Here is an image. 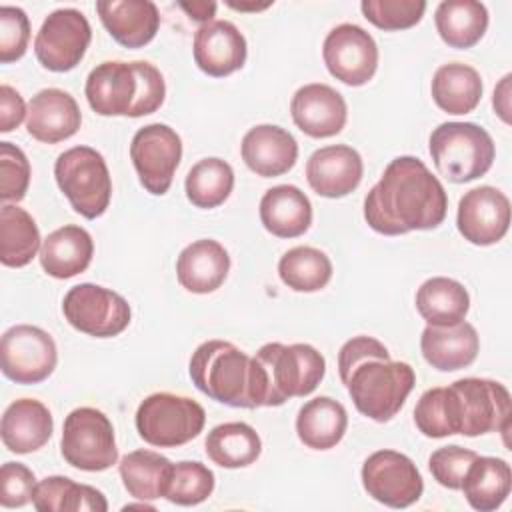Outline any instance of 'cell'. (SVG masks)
<instances>
[{"label": "cell", "instance_id": "obj_14", "mask_svg": "<svg viewBox=\"0 0 512 512\" xmlns=\"http://www.w3.org/2000/svg\"><path fill=\"white\" fill-rule=\"evenodd\" d=\"M130 158L146 192L162 196L174 180L182 158V140L166 124H148L136 130L130 142Z\"/></svg>", "mask_w": 512, "mask_h": 512}, {"label": "cell", "instance_id": "obj_3", "mask_svg": "<svg viewBox=\"0 0 512 512\" xmlns=\"http://www.w3.org/2000/svg\"><path fill=\"white\" fill-rule=\"evenodd\" d=\"M90 108L100 116L140 118L164 104L162 72L144 60H106L90 70L84 86Z\"/></svg>", "mask_w": 512, "mask_h": 512}, {"label": "cell", "instance_id": "obj_16", "mask_svg": "<svg viewBox=\"0 0 512 512\" xmlns=\"http://www.w3.org/2000/svg\"><path fill=\"white\" fill-rule=\"evenodd\" d=\"M328 72L346 86H362L376 74L378 46L374 38L356 24H338L322 44Z\"/></svg>", "mask_w": 512, "mask_h": 512}, {"label": "cell", "instance_id": "obj_26", "mask_svg": "<svg viewBox=\"0 0 512 512\" xmlns=\"http://www.w3.org/2000/svg\"><path fill=\"white\" fill-rule=\"evenodd\" d=\"M54 420L50 410L34 398L14 400L2 414L0 436L4 446L14 454L40 450L52 436Z\"/></svg>", "mask_w": 512, "mask_h": 512}, {"label": "cell", "instance_id": "obj_23", "mask_svg": "<svg viewBox=\"0 0 512 512\" xmlns=\"http://www.w3.org/2000/svg\"><path fill=\"white\" fill-rule=\"evenodd\" d=\"M96 12L108 34L124 48H142L160 28V12L150 0H100Z\"/></svg>", "mask_w": 512, "mask_h": 512}, {"label": "cell", "instance_id": "obj_34", "mask_svg": "<svg viewBox=\"0 0 512 512\" xmlns=\"http://www.w3.org/2000/svg\"><path fill=\"white\" fill-rule=\"evenodd\" d=\"M204 448L214 464L222 468H244L258 460L262 440L246 422H224L208 432Z\"/></svg>", "mask_w": 512, "mask_h": 512}, {"label": "cell", "instance_id": "obj_4", "mask_svg": "<svg viewBox=\"0 0 512 512\" xmlns=\"http://www.w3.org/2000/svg\"><path fill=\"white\" fill-rule=\"evenodd\" d=\"M260 406H282L312 394L326 374L324 356L310 344L268 342L252 356Z\"/></svg>", "mask_w": 512, "mask_h": 512}, {"label": "cell", "instance_id": "obj_13", "mask_svg": "<svg viewBox=\"0 0 512 512\" xmlns=\"http://www.w3.org/2000/svg\"><path fill=\"white\" fill-rule=\"evenodd\" d=\"M92 40L86 16L76 8H58L46 16L36 38L38 62L50 72H68L80 64Z\"/></svg>", "mask_w": 512, "mask_h": 512}, {"label": "cell", "instance_id": "obj_24", "mask_svg": "<svg viewBox=\"0 0 512 512\" xmlns=\"http://www.w3.org/2000/svg\"><path fill=\"white\" fill-rule=\"evenodd\" d=\"M420 350L432 368L454 372L476 360L480 338L476 328L464 320L448 326L428 324L420 336Z\"/></svg>", "mask_w": 512, "mask_h": 512}, {"label": "cell", "instance_id": "obj_36", "mask_svg": "<svg viewBox=\"0 0 512 512\" xmlns=\"http://www.w3.org/2000/svg\"><path fill=\"white\" fill-rule=\"evenodd\" d=\"M42 238L34 218L20 206L4 204L0 208V262L10 268H22L40 254Z\"/></svg>", "mask_w": 512, "mask_h": 512}, {"label": "cell", "instance_id": "obj_33", "mask_svg": "<svg viewBox=\"0 0 512 512\" xmlns=\"http://www.w3.org/2000/svg\"><path fill=\"white\" fill-rule=\"evenodd\" d=\"M416 310L432 326H448L466 318L470 310L468 290L454 278L434 276L420 284Z\"/></svg>", "mask_w": 512, "mask_h": 512}, {"label": "cell", "instance_id": "obj_27", "mask_svg": "<svg viewBox=\"0 0 512 512\" xmlns=\"http://www.w3.org/2000/svg\"><path fill=\"white\" fill-rule=\"evenodd\" d=\"M94 256V242L88 230L76 224H66L50 232L42 240L40 264L44 272L52 278L66 280L76 274H82Z\"/></svg>", "mask_w": 512, "mask_h": 512}, {"label": "cell", "instance_id": "obj_39", "mask_svg": "<svg viewBox=\"0 0 512 512\" xmlns=\"http://www.w3.org/2000/svg\"><path fill=\"white\" fill-rule=\"evenodd\" d=\"M214 490V472L196 460H182L172 466L164 498L178 506H196Z\"/></svg>", "mask_w": 512, "mask_h": 512}, {"label": "cell", "instance_id": "obj_38", "mask_svg": "<svg viewBox=\"0 0 512 512\" xmlns=\"http://www.w3.org/2000/svg\"><path fill=\"white\" fill-rule=\"evenodd\" d=\"M278 276L294 292H316L330 282L332 262L318 248L296 246L282 254Z\"/></svg>", "mask_w": 512, "mask_h": 512}, {"label": "cell", "instance_id": "obj_12", "mask_svg": "<svg viewBox=\"0 0 512 512\" xmlns=\"http://www.w3.org/2000/svg\"><path fill=\"white\" fill-rule=\"evenodd\" d=\"M56 362V342L46 330L32 324H16L2 334L0 368L12 382H44L54 372Z\"/></svg>", "mask_w": 512, "mask_h": 512}, {"label": "cell", "instance_id": "obj_41", "mask_svg": "<svg viewBox=\"0 0 512 512\" xmlns=\"http://www.w3.org/2000/svg\"><path fill=\"white\" fill-rule=\"evenodd\" d=\"M30 184V162L12 142H0V198L20 202Z\"/></svg>", "mask_w": 512, "mask_h": 512}, {"label": "cell", "instance_id": "obj_37", "mask_svg": "<svg viewBox=\"0 0 512 512\" xmlns=\"http://www.w3.org/2000/svg\"><path fill=\"white\" fill-rule=\"evenodd\" d=\"M234 188V170L222 158H202L186 174V198L196 208H216L228 200Z\"/></svg>", "mask_w": 512, "mask_h": 512}, {"label": "cell", "instance_id": "obj_47", "mask_svg": "<svg viewBox=\"0 0 512 512\" xmlns=\"http://www.w3.org/2000/svg\"><path fill=\"white\" fill-rule=\"evenodd\" d=\"M28 114L24 98L8 84L0 86V132H12Z\"/></svg>", "mask_w": 512, "mask_h": 512}, {"label": "cell", "instance_id": "obj_17", "mask_svg": "<svg viewBox=\"0 0 512 512\" xmlns=\"http://www.w3.org/2000/svg\"><path fill=\"white\" fill-rule=\"evenodd\" d=\"M458 232L476 246L500 242L510 226V200L494 186L468 190L458 202Z\"/></svg>", "mask_w": 512, "mask_h": 512}, {"label": "cell", "instance_id": "obj_25", "mask_svg": "<svg viewBox=\"0 0 512 512\" xmlns=\"http://www.w3.org/2000/svg\"><path fill=\"white\" fill-rule=\"evenodd\" d=\"M230 272L226 248L212 238H200L188 244L176 260V278L192 294H210L218 290Z\"/></svg>", "mask_w": 512, "mask_h": 512}, {"label": "cell", "instance_id": "obj_42", "mask_svg": "<svg viewBox=\"0 0 512 512\" xmlns=\"http://www.w3.org/2000/svg\"><path fill=\"white\" fill-rule=\"evenodd\" d=\"M30 40V20L18 6L0 8V62L10 64L26 54Z\"/></svg>", "mask_w": 512, "mask_h": 512}, {"label": "cell", "instance_id": "obj_40", "mask_svg": "<svg viewBox=\"0 0 512 512\" xmlns=\"http://www.w3.org/2000/svg\"><path fill=\"white\" fill-rule=\"evenodd\" d=\"M364 18L380 30H406L416 26L426 10L422 0H362Z\"/></svg>", "mask_w": 512, "mask_h": 512}, {"label": "cell", "instance_id": "obj_45", "mask_svg": "<svg viewBox=\"0 0 512 512\" xmlns=\"http://www.w3.org/2000/svg\"><path fill=\"white\" fill-rule=\"evenodd\" d=\"M366 358H382V360H388L390 358V352L388 348L376 340V338H370V336H356V338H350L348 342L342 344L340 352H338V372H340V380L344 382L350 374V370L366 360Z\"/></svg>", "mask_w": 512, "mask_h": 512}, {"label": "cell", "instance_id": "obj_22", "mask_svg": "<svg viewBox=\"0 0 512 512\" xmlns=\"http://www.w3.org/2000/svg\"><path fill=\"white\" fill-rule=\"evenodd\" d=\"M240 152L254 174L274 178L292 170L298 160V142L276 124H258L244 134Z\"/></svg>", "mask_w": 512, "mask_h": 512}, {"label": "cell", "instance_id": "obj_30", "mask_svg": "<svg viewBox=\"0 0 512 512\" xmlns=\"http://www.w3.org/2000/svg\"><path fill=\"white\" fill-rule=\"evenodd\" d=\"M510 464L496 456H476L468 466L460 490L468 504L478 512H492L504 504L510 494Z\"/></svg>", "mask_w": 512, "mask_h": 512}, {"label": "cell", "instance_id": "obj_49", "mask_svg": "<svg viewBox=\"0 0 512 512\" xmlns=\"http://www.w3.org/2000/svg\"><path fill=\"white\" fill-rule=\"evenodd\" d=\"M180 8L196 22H212L214 14H216V2H204V0H196V2H180Z\"/></svg>", "mask_w": 512, "mask_h": 512}, {"label": "cell", "instance_id": "obj_9", "mask_svg": "<svg viewBox=\"0 0 512 512\" xmlns=\"http://www.w3.org/2000/svg\"><path fill=\"white\" fill-rule=\"evenodd\" d=\"M134 422L140 438L150 446L176 448L202 432L206 412L194 398L156 392L140 402Z\"/></svg>", "mask_w": 512, "mask_h": 512}, {"label": "cell", "instance_id": "obj_21", "mask_svg": "<svg viewBox=\"0 0 512 512\" xmlns=\"http://www.w3.org/2000/svg\"><path fill=\"white\" fill-rule=\"evenodd\" d=\"M82 124L76 100L60 88H44L28 102L26 130L44 144H56L72 138Z\"/></svg>", "mask_w": 512, "mask_h": 512}, {"label": "cell", "instance_id": "obj_48", "mask_svg": "<svg viewBox=\"0 0 512 512\" xmlns=\"http://www.w3.org/2000/svg\"><path fill=\"white\" fill-rule=\"evenodd\" d=\"M510 80H512V74H506L500 80V84L494 88V98H492L496 114L506 124H510Z\"/></svg>", "mask_w": 512, "mask_h": 512}, {"label": "cell", "instance_id": "obj_2", "mask_svg": "<svg viewBox=\"0 0 512 512\" xmlns=\"http://www.w3.org/2000/svg\"><path fill=\"white\" fill-rule=\"evenodd\" d=\"M414 422L428 438L506 434L510 428V392L496 380L460 378L450 386L426 390L416 402Z\"/></svg>", "mask_w": 512, "mask_h": 512}, {"label": "cell", "instance_id": "obj_10", "mask_svg": "<svg viewBox=\"0 0 512 512\" xmlns=\"http://www.w3.org/2000/svg\"><path fill=\"white\" fill-rule=\"evenodd\" d=\"M62 458L84 472L108 470L118 460L114 426L108 416L92 406L74 408L62 426Z\"/></svg>", "mask_w": 512, "mask_h": 512}, {"label": "cell", "instance_id": "obj_35", "mask_svg": "<svg viewBox=\"0 0 512 512\" xmlns=\"http://www.w3.org/2000/svg\"><path fill=\"white\" fill-rule=\"evenodd\" d=\"M172 462L152 450H134L122 456L118 472L126 492L136 500L164 498Z\"/></svg>", "mask_w": 512, "mask_h": 512}, {"label": "cell", "instance_id": "obj_28", "mask_svg": "<svg viewBox=\"0 0 512 512\" xmlns=\"http://www.w3.org/2000/svg\"><path fill=\"white\" fill-rule=\"evenodd\" d=\"M260 222L278 238L302 236L312 224V204L298 186L268 188L260 200Z\"/></svg>", "mask_w": 512, "mask_h": 512}, {"label": "cell", "instance_id": "obj_29", "mask_svg": "<svg viewBox=\"0 0 512 512\" xmlns=\"http://www.w3.org/2000/svg\"><path fill=\"white\" fill-rule=\"evenodd\" d=\"M346 428V408L330 396L308 400L296 416V434L300 442L312 450L334 448L344 438Z\"/></svg>", "mask_w": 512, "mask_h": 512}, {"label": "cell", "instance_id": "obj_19", "mask_svg": "<svg viewBox=\"0 0 512 512\" xmlns=\"http://www.w3.org/2000/svg\"><path fill=\"white\" fill-rule=\"evenodd\" d=\"M192 52L204 74L224 78L244 66L248 46L244 34L232 22L212 20L196 30Z\"/></svg>", "mask_w": 512, "mask_h": 512}, {"label": "cell", "instance_id": "obj_20", "mask_svg": "<svg viewBox=\"0 0 512 512\" xmlns=\"http://www.w3.org/2000/svg\"><path fill=\"white\" fill-rule=\"evenodd\" d=\"M362 172V156L346 144L318 148L306 162V180L324 198H342L354 192L362 180Z\"/></svg>", "mask_w": 512, "mask_h": 512}, {"label": "cell", "instance_id": "obj_8", "mask_svg": "<svg viewBox=\"0 0 512 512\" xmlns=\"http://www.w3.org/2000/svg\"><path fill=\"white\" fill-rule=\"evenodd\" d=\"M54 178L80 216L94 220L106 212L112 198V178L98 150L90 146L64 150L54 162Z\"/></svg>", "mask_w": 512, "mask_h": 512}, {"label": "cell", "instance_id": "obj_15", "mask_svg": "<svg viewBox=\"0 0 512 512\" xmlns=\"http://www.w3.org/2000/svg\"><path fill=\"white\" fill-rule=\"evenodd\" d=\"M362 486L368 496L390 508H408L424 492L416 464L396 450H378L364 460Z\"/></svg>", "mask_w": 512, "mask_h": 512}, {"label": "cell", "instance_id": "obj_51", "mask_svg": "<svg viewBox=\"0 0 512 512\" xmlns=\"http://www.w3.org/2000/svg\"><path fill=\"white\" fill-rule=\"evenodd\" d=\"M132 508H138V510H154V506L146 504V500H142L140 504H126L122 510H132Z\"/></svg>", "mask_w": 512, "mask_h": 512}, {"label": "cell", "instance_id": "obj_6", "mask_svg": "<svg viewBox=\"0 0 512 512\" xmlns=\"http://www.w3.org/2000/svg\"><path fill=\"white\" fill-rule=\"evenodd\" d=\"M344 384L360 414L374 422H388L404 406L416 374L408 362L366 358L350 370Z\"/></svg>", "mask_w": 512, "mask_h": 512}, {"label": "cell", "instance_id": "obj_32", "mask_svg": "<svg viewBox=\"0 0 512 512\" xmlns=\"http://www.w3.org/2000/svg\"><path fill=\"white\" fill-rule=\"evenodd\" d=\"M440 38L458 50L476 46L488 28V10L476 0H444L434 12Z\"/></svg>", "mask_w": 512, "mask_h": 512}, {"label": "cell", "instance_id": "obj_7", "mask_svg": "<svg viewBox=\"0 0 512 512\" xmlns=\"http://www.w3.org/2000/svg\"><path fill=\"white\" fill-rule=\"evenodd\" d=\"M436 170L454 184H466L484 176L494 162L492 136L474 122H444L428 140Z\"/></svg>", "mask_w": 512, "mask_h": 512}, {"label": "cell", "instance_id": "obj_18", "mask_svg": "<svg viewBox=\"0 0 512 512\" xmlns=\"http://www.w3.org/2000/svg\"><path fill=\"white\" fill-rule=\"evenodd\" d=\"M294 124L312 138H330L342 132L348 118L344 96L328 84H306L290 102Z\"/></svg>", "mask_w": 512, "mask_h": 512}, {"label": "cell", "instance_id": "obj_31", "mask_svg": "<svg viewBox=\"0 0 512 512\" xmlns=\"http://www.w3.org/2000/svg\"><path fill=\"white\" fill-rule=\"evenodd\" d=\"M482 78L476 68L462 62L442 64L430 84L432 100L448 114H470L482 100Z\"/></svg>", "mask_w": 512, "mask_h": 512}, {"label": "cell", "instance_id": "obj_11", "mask_svg": "<svg viewBox=\"0 0 512 512\" xmlns=\"http://www.w3.org/2000/svg\"><path fill=\"white\" fill-rule=\"evenodd\" d=\"M64 318L72 328L94 338H112L130 324L132 310L124 296L98 284H76L62 300Z\"/></svg>", "mask_w": 512, "mask_h": 512}, {"label": "cell", "instance_id": "obj_44", "mask_svg": "<svg viewBox=\"0 0 512 512\" xmlns=\"http://www.w3.org/2000/svg\"><path fill=\"white\" fill-rule=\"evenodd\" d=\"M36 488L34 472L22 462H4L0 468V504L22 508L32 500Z\"/></svg>", "mask_w": 512, "mask_h": 512}, {"label": "cell", "instance_id": "obj_5", "mask_svg": "<svg viewBox=\"0 0 512 512\" xmlns=\"http://www.w3.org/2000/svg\"><path fill=\"white\" fill-rule=\"evenodd\" d=\"M188 372L208 398L234 408H260L254 362L232 342H202L192 352Z\"/></svg>", "mask_w": 512, "mask_h": 512}, {"label": "cell", "instance_id": "obj_46", "mask_svg": "<svg viewBox=\"0 0 512 512\" xmlns=\"http://www.w3.org/2000/svg\"><path fill=\"white\" fill-rule=\"evenodd\" d=\"M106 512L108 502L100 490L88 484H78L72 478H68L62 500H60V512Z\"/></svg>", "mask_w": 512, "mask_h": 512}, {"label": "cell", "instance_id": "obj_1", "mask_svg": "<svg viewBox=\"0 0 512 512\" xmlns=\"http://www.w3.org/2000/svg\"><path fill=\"white\" fill-rule=\"evenodd\" d=\"M448 212L442 182L416 156H398L364 198L366 224L384 236L440 226Z\"/></svg>", "mask_w": 512, "mask_h": 512}, {"label": "cell", "instance_id": "obj_50", "mask_svg": "<svg viewBox=\"0 0 512 512\" xmlns=\"http://www.w3.org/2000/svg\"><path fill=\"white\" fill-rule=\"evenodd\" d=\"M230 8L234 10H240V12H258V10H266L268 6H272V2H264V4H258V2H234V0H228L226 2Z\"/></svg>", "mask_w": 512, "mask_h": 512}, {"label": "cell", "instance_id": "obj_43", "mask_svg": "<svg viewBox=\"0 0 512 512\" xmlns=\"http://www.w3.org/2000/svg\"><path fill=\"white\" fill-rule=\"evenodd\" d=\"M478 454L474 450L450 444L434 450L428 458V468L434 480L450 490H460L462 478Z\"/></svg>", "mask_w": 512, "mask_h": 512}]
</instances>
